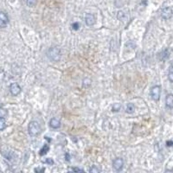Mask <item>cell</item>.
Listing matches in <instances>:
<instances>
[{"instance_id": "6da1fadb", "label": "cell", "mask_w": 173, "mask_h": 173, "mask_svg": "<svg viewBox=\"0 0 173 173\" xmlns=\"http://www.w3.org/2000/svg\"><path fill=\"white\" fill-rule=\"evenodd\" d=\"M48 58L52 61H59L61 60V50L57 47H51L47 51Z\"/></svg>"}, {"instance_id": "7a4b0ae2", "label": "cell", "mask_w": 173, "mask_h": 173, "mask_svg": "<svg viewBox=\"0 0 173 173\" xmlns=\"http://www.w3.org/2000/svg\"><path fill=\"white\" fill-rule=\"evenodd\" d=\"M28 132L31 137H36L41 133V126L37 121H31L28 126Z\"/></svg>"}, {"instance_id": "3957f363", "label": "cell", "mask_w": 173, "mask_h": 173, "mask_svg": "<svg viewBox=\"0 0 173 173\" xmlns=\"http://www.w3.org/2000/svg\"><path fill=\"white\" fill-rule=\"evenodd\" d=\"M160 94H161V86L156 85L151 87L150 91V96L153 101H159L160 99Z\"/></svg>"}, {"instance_id": "277c9868", "label": "cell", "mask_w": 173, "mask_h": 173, "mask_svg": "<svg viewBox=\"0 0 173 173\" xmlns=\"http://www.w3.org/2000/svg\"><path fill=\"white\" fill-rule=\"evenodd\" d=\"M113 167L116 171H120L122 170L124 167V160L121 158H117L113 161Z\"/></svg>"}, {"instance_id": "5b68a950", "label": "cell", "mask_w": 173, "mask_h": 173, "mask_svg": "<svg viewBox=\"0 0 173 173\" xmlns=\"http://www.w3.org/2000/svg\"><path fill=\"white\" fill-rule=\"evenodd\" d=\"M8 24H9L8 15L4 11H0V28L6 27L8 25Z\"/></svg>"}, {"instance_id": "8992f818", "label": "cell", "mask_w": 173, "mask_h": 173, "mask_svg": "<svg viewBox=\"0 0 173 173\" xmlns=\"http://www.w3.org/2000/svg\"><path fill=\"white\" fill-rule=\"evenodd\" d=\"M21 86L18 85V83H12L10 86V92H11V95L13 96H17L21 93Z\"/></svg>"}, {"instance_id": "52a82bcc", "label": "cell", "mask_w": 173, "mask_h": 173, "mask_svg": "<svg viewBox=\"0 0 173 173\" xmlns=\"http://www.w3.org/2000/svg\"><path fill=\"white\" fill-rule=\"evenodd\" d=\"M161 17L165 20L171 18L172 17V9H171V7L164 8L162 11H161Z\"/></svg>"}, {"instance_id": "ba28073f", "label": "cell", "mask_w": 173, "mask_h": 173, "mask_svg": "<svg viewBox=\"0 0 173 173\" xmlns=\"http://www.w3.org/2000/svg\"><path fill=\"white\" fill-rule=\"evenodd\" d=\"M85 23L87 26H93L95 24V18L93 14H86L85 17Z\"/></svg>"}, {"instance_id": "9c48e42d", "label": "cell", "mask_w": 173, "mask_h": 173, "mask_svg": "<svg viewBox=\"0 0 173 173\" xmlns=\"http://www.w3.org/2000/svg\"><path fill=\"white\" fill-rule=\"evenodd\" d=\"M50 126L53 129H58L61 127V121L56 118H52L50 121Z\"/></svg>"}, {"instance_id": "30bf717a", "label": "cell", "mask_w": 173, "mask_h": 173, "mask_svg": "<svg viewBox=\"0 0 173 173\" xmlns=\"http://www.w3.org/2000/svg\"><path fill=\"white\" fill-rule=\"evenodd\" d=\"M165 104H166V107L169 108V109H172V107H173V95L171 94H168V95L166 96Z\"/></svg>"}, {"instance_id": "8fae6325", "label": "cell", "mask_w": 173, "mask_h": 173, "mask_svg": "<svg viewBox=\"0 0 173 173\" xmlns=\"http://www.w3.org/2000/svg\"><path fill=\"white\" fill-rule=\"evenodd\" d=\"M169 50H168V49H165V50H164L161 52V54H160V59H161L162 61H165V60H167V59L169 58Z\"/></svg>"}, {"instance_id": "7c38bea8", "label": "cell", "mask_w": 173, "mask_h": 173, "mask_svg": "<svg viewBox=\"0 0 173 173\" xmlns=\"http://www.w3.org/2000/svg\"><path fill=\"white\" fill-rule=\"evenodd\" d=\"M117 18H118V19H119V21L121 22H125L127 20V17H126V13L122 11H118V13H117Z\"/></svg>"}, {"instance_id": "4fadbf2b", "label": "cell", "mask_w": 173, "mask_h": 173, "mask_svg": "<svg viewBox=\"0 0 173 173\" xmlns=\"http://www.w3.org/2000/svg\"><path fill=\"white\" fill-rule=\"evenodd\" d=\"M135 111V106L133 103H128L126 105V112L127 113H133Z\"/></svg>"}, {"instance_id": "5bb4252c", "label": "cell", "mask_w": 173, "mask_h": 173, "mask_svg": "<svg viewBox=\"0 0 173 173\" xmlns=\"http://www.w3.org/2000/svg\"><path fill=\"white\" fill-rule=\"evenodd\" d=\"M50 151V146L48 145V144H44L43 146V148L41 149V151H40V155L41 156H44L47 154V152H49Z\"/></svg>"}, {"instance_id": "9a60e30c", "label": "cell", "mask_w": 173, "mask_h": 173, "mask_svg": "<svg viewBox=\"0 0 173 173\" xmlns=\"http://www.w3.org/2000/svg\"><path fill=\"white\" fill-rule=\"evenodd\" d=\"M6 128V122L4 117H0V132Z\"/></svg>"}, {"instance_id": "2e32d148", "label": "cell", "mask_w": 173, "mask_h": 173, "mask_svg": "<svg viewBox=\"0 0 173 173\" xmlns=\"http://www.w3.org/2000/svg\"><path fill=\"white\" fill-rule=\"evenodd\" d=\"M168 78H169L170 82H173V69H172V64L170 65V67H169V74H168Z\"/></svg>"}, {"instance_id": "e0dca14e", "label": "cell", "mask_w": 173, "mask_h": 173, "mask_svg": "<svg viewBox=\"0 0 173 173\" xmlns=\"http://www.w3.org/2000/svg\"><path fill=\"white\" fill-rule=\"evenodd\" d=\"M120 109H121V105L119 104V103H114V104L113 105V112H119Z\"/></svg>"}, {"instance_id": "ac0fdd59", "label": "cell", "mask_w": 173, "mask_h": 173, "mask_svg": "<svg viewBox=\"0 0 173 173\" xmlns=\"http://www.w3.org/2000/svg\"><path fill=\"white\" fill-rule=\"evenodd\" d=\"M101 170L99 168V167H97L96 165H93L92 167H91L90 169H89V172H94V173H99L101 172Z\"/></svg>"}, {"instance_id": "d6986e66", "label": "cell", "mask_w": 173, "mask_h": 173, "mask_svg": "<svg viewBox=\"0 0 173 173\" xmlns=\"http://www.w3.org/2000/svg\"><path fill=\"white\" fill-rule=\"evenodd\" d=\"M26 3H27V5L29 7H33L36 3V0H26Z\"/></svg>"}, {"instance_id": "ffe728a7", "label": "cell", "mask_w": 173, "mask_h": 173, "mask_svg": "<svg viewBox=\"0 0 173 173\" xmlns=\"http://www.w3.org/2000/svg\"><path fill=\"white\" fill-rule=\"evenodd\" d=\"M6 115H7V111L3 109V108H0V117H4V118Z\"/></svg>"}, {"instance_id": "44dd1931", "label": "cell", "mask_w": 173, "mask_h": 173, "mask_svg": "<svg viewBox=\"0 0 173 173\" xmlns=\"http://www.w3.org/2000/svg\"><path fill=\"white\" fill-rule=\"evenodd\" d=\"M72 28L74 30H78L80 29V24L79 23H73Z\"/></svg>"}, {"instance_id": "7402d4cb", "label": "cell", "mask_w": 173, "mask_h": 173, "mask_svg": "<svg viewBox=\"0 0 173 173\" xmlns=\"http://www.w3.org/2000/svg\"><path fill=\"white\" fill-rule=\"evenodd\" d=\"M35 172H37V173H42V172H44L45 171V169L44 168H42V167H36V168H35Z\"/></svg>"}, {"instance_id": "603a6c76", "label": "cell", "mask_w": 173, "mask_h": 173, "mask_svg": "<svg viewBox=\"0 0 173 173\" xmlns=\"http://www.w3.org/2000/svg\"><path fill=\"white\" fill-rule=\"evenodd\" d=\"M72 170L73 171H75V172H84V170H83L82 169L78 168V167H75V168H73Z\"/></svg>"}, {"instance_id": "cb8c5ba5", "label": "cell", "mask_w": 173, "mask_h": 173, "mask_svg": "<svg viewBox=\"0 0 173 173\" xmlns=\"http://www.w3.org/2000/svg\"><path fill=\"white\" fill-rule=\"evenodd\" d=\"M44 162L46 163V164H49V165H54V161H53V159H47Z\"/></svg>"}, {"instance_id": "d4e9b609", "label": "cell", "mask_w": 173, "mask_h": 173, "mask_svg": "<svg viewBox=\"0 0 173 173\" xmlns=\"http://www.w3.org/2000/svg\"><path fill=\"white\" fill-rule=\"evenodd\" d=\"M166 145L168 146V147H171L173 145V143H172V140H168L166 141Z\"/></svg>"}]
</instances>
